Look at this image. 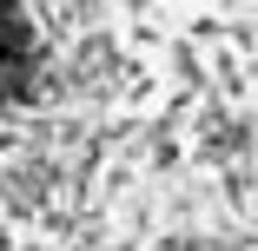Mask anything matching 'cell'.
<instances>
[]
</instances>
